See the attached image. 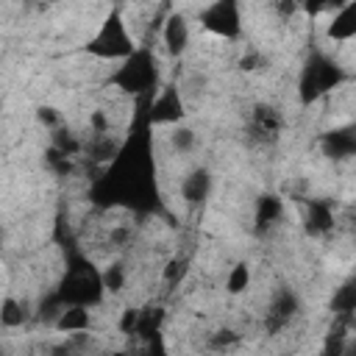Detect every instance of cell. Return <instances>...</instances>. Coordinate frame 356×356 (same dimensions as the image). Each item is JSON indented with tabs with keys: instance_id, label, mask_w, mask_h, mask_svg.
Segmentation results:
<instances>
[{
	"instance_id": "d4e9b609",
	"label": "cell",
	"mask_w": 356,
	"mask_h": 356,
	"mask_svg": "<svg viewBox=\"0 0 356 356\" xmlns=\"http://www.w3.org/2000/svg\"><path fill=\"white\" fill-rule=\"evenodd\" d=\"M36 120H39V125H44L47 131H56V128L64 125V122H61V114H58L53 106H39V108H36Z\"/></svg>"
},
{
	"instance_id": "8fae6325",
	"label": "cell",
	"mask_w": 356,
	"mask_h": 356,
	"mask_svg": "<svg viewBox=\"0 0 356 356\" xmlns=\"http://www.w3.org/2000/svg\"><path fill=\"white\" fill-rule=\"evenodd\" d=\"M303 228L309 236H325L334 228V211L325 200H309L303 214Z\"/></svg>"
},
{
	"instance_id": "3957f363",
	"label": "cell",
	"mask_w": 356,
	"mask_h": 356,
	"mask_svg": "<svg viewBox=\"0 0 356 356\" xmlns=\"http://www.w3.org/2000/svg\"><path fill=\"white\" fill-rule=\"evenodd\" d=\"M200 22L206 31L222 36V39H236L242 31V17H239V6L231 0L222 3H211L200 11Z\"/></svg>"
},
{
	"instance_id": "277c9868",
	"label": "cell",
	"mask_w": 356,
	"mask_h": 356,
	"mask_svg": "<svg viewBox=\"0 0 356 356\" xmlns=\"http://www.w3.org/2000/svg\"><path fill=\"white\" fill-rule=\"evenodd\" d=\"M125 92H145L153 86L156 81V67L153 58L147 53H134L131 58H125V67L117 72L114 78Z\"/></svg>"
},
{
	"instance_id": "f1b7e54d",
	"label": "cell",
	"mask_w": 356,
	"mask_h": 356,
	"mask_svg": "<svg viewBox=\"0 0 356 356\" xmlns=\"http://www.w3.org/2000/svg\"><path fill=\"white\" fill-rule=\"evenodd\" d=\"M348 356H356V345H353V348H350V350H348Z\"/></svg>"
},
{
	"instance_id": "8992f818",
	"label": "cell",
	"mask_w": 356,
	"mask_h": 356,
	"mask_svg": "<svg viewBox=\"0 0 356 356\" xmlns=\"http://www.w3.org/2000/svg\"><path fill=\"white\" fill-rule=\"evenodd\" d=\"M300 312V300L292 289H278L267 306V314H264V328L267 334H278L281 328H286L292 323V317Z\"/></svg>"
},
{
	"instance_id": "ffe728a7",
	"label": "cell",
	"mask_w": 356,
	"mask_h": 356,
	"mask_svg": "<svg viewBox=\"0 0 356 356\" xmlns=\"http://www.w3.org/2000/svg\"><path fill=\"white\" fill-rule=\"evenodd\" d=\"M248 286H250V264H248V261H236V264L228 270L225 289H228V295H242Z\"/></svg>"
},
{
	"instance_id": "30bf717a",
	"label": "cell",
	"mask_w": 356,
	"mask_h": 356,
	"mask_svg": "<svg viewBox=\"0 0 356 356\" xmlns=\"http://www.w3.org/2000/svg\"><path fill=\"white\" fill-rule=\"evenodd\" d=\"M323 150L331 159H350V156H356V122L342 125L337 131H328L323 136Z\"/></svg>"
},
{
	"instance_id": "83f0119b",
	"label": "cell",
	"mask_w": 356,
	"mask_h": 356,
	"mask_svg": "<svg viewBox=\"0 0 356 356\" xmlns=\"http://www.w3.org/2000/svg\"><path fill=\"white\" fill-rule=\"evenodd\" d=\"M136 325H139V312L136 309H125L122 317H120V331L122 334H134Z\"/></svg>"
},
{
	"instance_id": "2e32d148",
	"label": "cell",
	"mask_w": 356,
	"mask_h": 356,
	"mask_svg": "<svg viewBox=\"0 0 356 356\" xmlns=\"http://www.w3.org/2000/svg\"><path fill=\"white\" fill-rule=\"evenodd\" d=\"M50 147H56L58 153H64V156H70V159H75L81 150H83V142L78 139V134H72L70 128H56V131H50Z\"/></svg>"
},
{
	"instance_id": "5b68a950",
	"label": "cell",
	"mask_w": 356,
	"mask_h": 356,
	"mask_svg": "<svg viewBox=\"0 0 356 356\" xmlns=\"http://www.w3.org/2000/svg\"><path fill=\"white\" fill-rule=\"evenodd\" d=\"M281 128H284L281 114H278L273 106L259 103V106L250 111V122H248V139H250L253 145H273V142H278Z\"/></svg>"
},
{
	"instance_id": "7402d4cb",
	"label": "cell",
	"mask_w": 356,
	"mask_h": 356,
	"mask_svg": "<svg viewBox=\"0 0 356 356\" xmlns=\"http://www.w3.org/2000/svg\"><path fill=\"white\" fill-rule=\"evenodd\" d=\"M44 164H47V170H50L53 175H58V178H67V175L75 170L72 159L64 156V153H58L56 147H47V150H44Z\"/></svg>"
},
{
	"instance_id": "9a60e30c",
	"label": "cell",
	"mask_w": 356,
	"mask_h": 356,
	"mask_svg": "<svg viewBox=\"0 0 356 356\" xmlns=\"http://www.w3.org/2000/svg\"><path fill=\"white\" fill-rule=\"evenodd\" d=\"M25 320H28V309H25V303L17 300L14 295H6L3 303H0V325H3L6 331H11V328H19Z\"/></svg>"
},
{
	"instance_id": "4316f807",
	"label": "cell",
	"mask_w": 356,
	"mask_h": 356,
	"mask_svg": "<svg viewBox=\"0 0 356 356\" xmlns=\"http://www.w3.org/2000/svg\"><path fill=\"white\" fill-rule=\"evenodd\" d=\"M259 67H264V56H261L259 50H248V53L239 58V70H245V72H253V70H259Z\"/></svg>"
},
{
	"instance_id": "6da1fadb",
	"label": "cell",
	"mask_w": 356,
	"mask_h": 356,
	"mask_svg": "<svg viewBox=\"0 0 356 356\" xmlns=\"http://www.w3.org/2000/svg\"><path fill=\"white\" fill-rule=\"evenodd\" d=\"M89 53H95L97 58H131L136 53L134 39L128 33V25L117 11L106 17L97 36L89 42Z\"/></svg>"
},
{
	"instance_id": "5bb4252c",
	"label": "cell",
	"mask_w": 356,
	"mask_h": 356,
	"mask_svg": "<svg viewBox=\"0 0 356 356\" xmlns=\"http://www.w3.org/2000/svg\"><path fill=\"white\" fill-rule=\"evenodd\" d=\"M284 214V200L278 195H261L256 200V214H253V222H256V231H264L270 225H275Z\"/></svg>"
},
{
	"instance_id": "7a4b0ae2",
	"label": "cell",
	"mask_w": 356,
	"mask_h": 356,
	"mask_svg": "<svg viewBox=\"0 0 356 356\" xmlns=\"http://www.w3.org/2000/svg\"><path fill=\"white\" fill-rule=\"evenodd\" d=\"M339 81H342V70L334 61H328L325 56L309 58V64L303 67V75H300V97H303V103H312L320 95L331 92Z\"/></svg>"
},
{
	"instance_id": "e0dca14e",
	"label": "cell",
	"mask_w": 356,
	"mask_h": 356,
	"mask_svg": "<svg viewBox=\"0 0 356 356\" xmlns=\"http://www.w3.org/2000/svg\"><path fill=\"white\" fill-rule=\"evenodd\" d=\"M86 150L95 161H111L117 153H120V142L111 139V134H103V136H92L86 142Z\"/></svg>"
},
{
	"instance_id": "484cf974",
	"label": "cell",
	"mask_w": 356,
	"mask_h": 356,
	"mask_svg": "<svg viewBox=\"0 0 356 356\" xmlns=\"http://www.w3.org/2000/svg\"><path fill=\"white\" fill-rule=\"evenodd\" d=\"M131 236H134V231H131L128 225H114V228L108 231V245H111V248H125V245L131 242Z\"/></svg>"
},
{
	"instance_id": "ac0fdd59",
	"label": "cell",
	"mask_w": 356,
	"mask_h": 356,
	"mask_svg": "<svg viewBox=\"0 0 356 356\" xmlns=\"http://www.w3.org/2000/svg\"><path fill=\"white\" fill-rule=\"evenodd\" d=\"M100 281H103V289H106V292H111V295L122 292V289H125V281H128L125 264H122V261H111V264H106L103 273H100Z\"/></svg>"
},
{
	"instance_id": "4fadbf2b",
	"label": "cell",
	"mask_w": 356,
	"mask_h": 356,
	"mask_svg": "<svg viewBox=\"0 0 356 356\" xmlns=\"http://www.w3.org/2000/svg\"><path fill=\"white\" fill-rule=\"evenodd\" d=\"M89 323H92L89 309H86V306H75V303H72V306H61V314L56 317L53 328H56V331H61V334H67V337H72V334H86Z\"/></svg>"
},
{
	"instance_id": "44dd1931",
	"label": "cell",
	"mask_w": 356,
	"mask_h": 356,
	"mask_svg": "<svg viewBox=\"0 0 356 356\" xmlns=\"http://www.w3.org/2000/svg\"><path fill=\"white\" fill-rule=\"evenodd\" d=\"M331 309H334L337 314H350V312H356V281H348V284H342V286L334 292Z\"/></svg>"
},
{
	"instance_id": "ba28073f",
	"label": "cell",
	"mask_w": 356,
	"mask_h": 356,
	"mask_svg": "<svg viewBox=\"0 0 356 356\" xmlns=\"http://www.w3.org/2000/svg\"><path fill=\"white\" fill-rule=\"evenodd\" d=\"M211 195V172L206 167H195L181 181V197L186 206H203Z\"/></svg>"
},
{
	"instance_id": "603a6c76",
	"label": "cell",
	"mask_w": 356,
	"mask_h": 356,
	"mask_svg": "<svg viewBox=\"0 0 356 356\" xmlns=\"http://www.w3.org/2000/svg\"><path fill=\"white\" fill-rule=\"evenodd\" d=\"M186 259L184 256H172L167 264H164V270H161V278L167 281V284H178L181 278H184V273H186Z\"/></svg>"
},
{
	"instance_id": "cb8c5ba5",
	"label": "cell",
	"mask_w": 356,
	"mask_h": 356,
	"mask_svg": "<svg viewBox=\"0 0 356 356\" xmlns=\"http://www.w3.org/2000/svg\"><path fill=\"white\" fill-rule=\"evenodd\" d=\"M239 339H242V337H239L236 331L220 328V331H214V334L209 337V348H211V350H225V348H234Z\"/></svg>"
},
{
	"instance_id": "52a82bcc",
	"label": "cell",
	"mask_w": 356,
	"mask_h": 356,
	"mask_svg": "<svg viewBox=\"0 0 356 356\" xmlns=\"http://www.w3.org/2000/svg\"><path fill=\"white\" fill-rule=\"evenodd\" d=\"M150 120L159 125H181L184 120V100L175 86H167L150 106Z\"/></svg>"
},
{
	"instance_id": "7c38bea8",
	"label": "cell",
	"mask_w": 356,
	"mask_h": 356,
	"mask_svg": "<svg viewBox=\"0 0 356 356\" xmlns=\"http://www.w3.org/2000/svg\"><path fill=\"white\" fill-rule=\"evenodd\" d=\"M328 39L334 42H348L356 36V3H345L334 11L331 22H328Z\"/></svg>"
},
{
	"instance_id": "9c48e42d",
	"label": "cell",
	"mask_w": 356,
	"mask_h": 356,
	"mask_svg": "<svg viewBox=\"0 0 356 356\" xmlns=\"http://www.w3.org/2000/svg\"><path fill=\"white\" fill-rule=\"evenodd\" d=\"M161 42H164V50L170 56H181L186 47H189V22L181 11H172L167 19H164V28H161Z\"/></svg>"
},
{
	"instance_id": "d6986e66",
	"label": "cell",
	"mask_w": 356,
	"mask_h": 356,
	"mask_svg": "<svg viewBox=\"0 0 356 356\" xmlns=\"http://www.w3.org/2000/svg\"><path fill=\"white\" fill-rule=\"evenodd\" d=\"M195 145H197V134H195L189 125H172V128H170V147H172L175 153L186 156V153L195 150Z\"/></svg>"
}]
</instances>
